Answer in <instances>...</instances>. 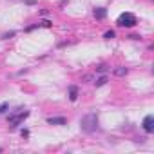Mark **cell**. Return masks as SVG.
Segmentation results:
<instances>
[{
	"instance_id": "1",
	"label": "cell",
	"mask_w": 154,
	"mask_h": 154,
	"mask_svg": "<svg viewBox=\"0 0 154 154\" xmlns=\"http://www.w3.org/2000/svg\"><path fill=\"white\" fill-rule=\"evenodd\" d=\"M80 129L85 134H93L98 129V114L96 112H89L80 120Z\"/></svg>"
},
{
	"instance_id": "2",
	"label": "cell",
	"mask_w": 154,
	"mask_h": 154,
	"mask_svg": "<svg viewBox=\"0 0 154 154\" xmlns=\"http://www.w3.org/2000/svg\"><path fill=\"white\" fill-rule=\"evenodd\" d=\"M136 24L138 20L132 13H122L120 18H118V26H122V27H134Z\"/></svg>"
},
{
	"instance_id": "3",
	"label": "cell",
	"mask_w": 154,
	"mask_h": 154,
	"mask_svg": "<svg viewBox=\"0 0 154 154\" xmlns=\"http://www.w3.org/2000/svg\"><path fill=\"white\" fill-rule=\"evenodd\" d=\"M29 116V111H22V112H17V114H11V116L7 118V122H9V127L15 129V127H18L20 123L26 120V118Z\"/></svg>"
},
{
	"instance_id": "4",
	"label": "cell",
	"mask_w": 154,
	"mask_h": 154,
	"mask_svg": "<svg viewBox=\"0 0 154 154\" xmlns=\"http://www.w3.org/2000/svg\"><path fill=\"white\" fill-rule=\"evenodd\" d=\"M143 129H145L147 134L154 132V116L152 114H147L145 116V120H143Z\"/></svg>"
},
{
	"instance_id": "5",
	"label": "cell",
	"mask_w": 154,
	"mask_h": 154,
	"mask_svg": "<svg viewBox=\"0 0 154 154\" xmlns=\"http://www.w3.org/2000/svg\"><path fill=\"white\" fill-rule=\"evenodd\" d=\"M47 123H51V125H65L67 120L63 116H53V118H47Z\"/></svg>"
},
{
	"instance_id": "6",
	"label": "cell",
	"mask_w": 154,
	"mask_h": 154,
	"mask_svg": "<svg viewBox=\"0 0 154 154\" xmlns=\"http://www.w3.org/2000/svg\"><path fill=\"white\" fill-rule=\"evenodd\" d=\"M93 15H94V18H96V20H103V18L107 17V9H105V7H96Z\"/></svg>"
},
{
	"instance_id": "7",
	"label": "cell",
	"mask_w": 154,
	"mask_h": 154,
	"mask_svg": "<svg viewBox=\"0 0 154 154\" xmlns=\"http://www.w3.org/2000/svg\"><path fill=\"white\" fill-rule=\"evenodd\" d=\"M69 98H71V102H76V98H78V87L76 85L69 87Z\"/></svg>"
},
{
	"instance_id": "8",
	"label": "cell",
	"mask_w": 154,
	"mask_h": 154,
	"mask_svg": "<svg viewBox=\"0 0 154 154\" xmlns=\"http://www.w3.org/2000/svg\"><path fill=\"white\" fill-rule=\"evenodd\" d=\"M114 74H116V76H125V74H127V67H118V69H114Z\"/></svg>"
},
{
	"instance_id": "9",
	"label": "cell",
	"mask_w": 154,
	"mask_h": 154,
	"mask_svg": "<svg viewBox=\"0 0 154 154\" xmlns=\"http://www.w3.org/2000/svg\"><path fill=\"white\" fill-rule=\"evenodd\" d=\"M94 83H96V87H102V85H105V83H107V76H102V78H98V80L94 82Z\"/></svg>"
},
{
	"instance_id": "10",
	"label": "cell",
	"mask_w": 154,
	"mask_h": 154,
	"mask_svg": "<svg viewBox=\"0 0 154 154\" xmlns=\"http://www.w3.org/2000/svg\"><path fill=\"white\" fill-rule=\"evenodd\" d=\"M96 71H98V73H105V71H107V65H105V63H100V65L96 67Z\"/></svg>"
},
{
	"instance_id": "11",
	"label": "cell",
	"mask_w": 154,
	"mask_h": 154,
	"mask_svg": "<svg viewBox=\"0 0 154 154\" xmlns=\"http://www.w3.org/2000/svg\"><path fill=\"white\" fill-rule=\"evenodd\" d=\"M103 38H105V40H111V38H114V31H107L105 34H103Z\"/></svg>"
},
{
	"instance_id": "12",
	"label": "cell",
	"mask_w": 154,
	"mask_h": 154,
	"mask_svg": "<svg viewBox=\"0 0 154 154\" xmlns=\"http://www.w3.org/2000/svg\"><path fill=\"white\" fill-rule=\"evenodd\" d=\"M7 103H0V112H4V111H7Z\"/></svg>"
},
{
	"instance_id": "13",
	"label": "cell",
	"mask_w": 154,
	"mask_h": 154,
	"mask_svg": "<svg viewBox=\"0 0 154 154\" xmlns=\"http://www.w3.org/2000/svg\"><path fill=\"white\" fill-rule=\"evenodd\" d=\"M9 36H15V31H9V33H6V34H4V36L2 38H6V40H7V38Z\"/></svg>"
},
{
	"instance_id": "14",
	"label": "cell",
	"mask_w": 154,
	"mask_h": 154,
	"mask_svg": "<svg viewBox=\"0 0 154 154\" xmlns=\"http://www.w3.org/2000/svg\"><path fill=\"white\" fill-rule=\"evenodd\" d=\"M24 2H26L27 6H34V4H36V0H24Z\"/></svg>"
},
{
	"instance_id": "15",
	"label": "cell",
	"mask_w": 154,
	"mask_h": 154,
	"mask_svg": "<svg viewBox=\"0 0 154 154\" xmlns=\"http://www.w3.org/2000/svg\"><path fill=\"white\" fill-rule=\"evenodd\" d=\"M42 26H46V27H49V26H51V22H49V20H44V22H42Z\"/></svg>"
},
{
	"instance_id": "16",
	"label": "cell",
	"mask_w": 154,
	"mask_h": 154,
	"mask_svg": "<svg viewBox=\"0 0 154 154\" xmlns=\"http://www.w3.org/2000/svg\"><path fill=\"white\" fill-rule=\"evenodd\" d=\"M22 136H24V138H27V136H29V131H26V129H24V131H22Z\"/></svg>"
}]
</instances>
